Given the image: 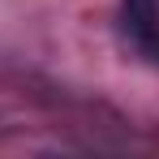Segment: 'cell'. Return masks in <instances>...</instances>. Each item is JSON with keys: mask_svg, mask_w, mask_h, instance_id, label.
<instances>
[{"mask_svg": "<svg viewBox=\"0 0 159 159\" xmlns=\"http://www.w3.org/2000/svg\"><path fill=\"white\" fill-rule=\"evenodd\" d=\"M120 34L142 60L159 65V0H120Z\"/></svg>", "mask_w": 159, "mask_h": 159, "instance_id": "1", "label": "cell"}]
</instances>
